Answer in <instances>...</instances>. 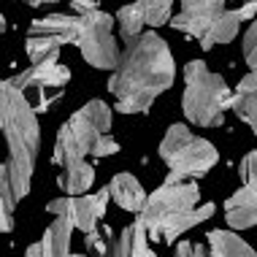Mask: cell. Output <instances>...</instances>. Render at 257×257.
<instances>
[{"instance_id":"30","label":"cell","mask_w":257,"mask_h":257,"mask_svg":"<svg viewBox=\"0 0 257 257\" xmlns=\"http://www.w3.org/2000/svg\"><path fill=\"white\" fill-rule=\"evenodd\" d=\"M233 14H235L238 22H249V25H252L257 19V3H244L241 9H233Z\"/></svg>"},{"instance_id":"24","label":"cell","mask_w":257,"mask_h":257,"mask_svg":"<svg viewBox=\"0 0 257 257\" xmlns=\"http://www.w3.org/2000/svg\"><path fill=\"white\" fill-rule=\"evenodd\" d=\"M238 179H241V187L257 192V149L254 152H246V155L241 157V163H238Z\"/></svg>"},{"instance_id":"14","label":"cell","mask_w":257,"mask_h":257,"mask_svg":"<svg viewBox=\"0 0 257 257\" xmlns=\"http://www.w3.org/2000/svg\"><path fill=\"white\" fill-rule=\"evenodd\" d=\"M225 222L233 230L257 227V192L246 190V187H238V190L225 200Z\"/></svg>"},{"instance_id":"19","label":"cell","mask_w":257,"mask_h":257,"mask_svg":"<svg viewBox=\"0 0 257 257\" xmlns=\"http://www.w3.org/2000/svg\"><path fill=\"white\" fill-rule=\"evenodd\" d=\"M214 211H217V206H214V203H200L198 208H192V211H187V214H182V217L173 219L171 225L163 230L160 241H163V244H171V241H176L179 235L187 233L190 227H195V225H200V222L211 219V217H214Z\"/></svg>"},{"instance_id":"18","label":"cell","mask_w":257,"mask_h":257,"mask_svg":"<svg viewBox=\"0 0 257 257\" xmlns=\"http://www.w3.org/2000/svg\"><path fill=\"white\" fill-rule=\"evenodd\" d=\"M116 257H157L149 249V235L138 219H133L119 233V238H116Z\"/></svg>"},{"instance_id":"13","label":"cell","mask_w":257,"mask_h":257,"mask_svg":"<svg viewBox=\"0 0 257 257\" xmlns=\"http://www.w3.org/2000/svg\"><path fill=\"white\" fill-rule=\"evenodd\" d=\"M108 198L114 200L116 206L122 208V211H130V214H141L144 206H147V190L141 187V182L133 176V173H116V176H111L108 182Z\"/></svg>"},{"instance_id":"32","label":"cell","mask_w":257,"mask_h":257,"mask_svg":"<svg viewBox=\"0 0 257 257\" xmlns=\"http://www.w3.org/2000/svg\"><path fill=\"white\" fill-rule=\"evenodd\" d=\"M3 33H6V17L0 14V36H3Z\"/></svg>"},{"instance_id":"7","label":"cell","mask_w":257,"mask_h":257,"mask_svg":"<svg viewBox=\"0 0 257 257\" xmlns=\"http://www.w3.org/2000/svg\"><path fill=\"white\" fill-rule=\"evenodd\" d=\"M81 38L79 44H76V49L81 52V57L84 62H89L92 68H98V71H111L114 73V68L119 65V44H116L114 38V25L116 19L106 14L103 9L98 11H89V14H81Z\"/></svg>"},{"instance_id":"16","label":"cell","mask_w":257,"mask_h":257,"mask_svg":"<svg viewBox=\"0 0 257 257\" xmlns=\"http://www.w3.org/2000/svg\"><path fill=\"white\" fill-rule=\"evenodd\" d=\"M233 111L241 122L249 124V130L257 138V76L254 73H246L238 81V87L233 92Z\"/></svg>"},{"instance_id":"11","label":"cell","mask_w":257,"mask_h":257,"mask_svg":"<svg viewBox=\"0 0 257 257\" xmlns=\"http://www.w3.org/2000/svg\"><path fill=\"white\" fill-rule=\"evenodd\" d=\"M81 17L76 14H46V17L33 19L30 27H27V38H38V41H49L54 46H65V44H79L81 38Z\"/></svg>"},{"instance_id":"10","label":"cell","mask_w":257,"mask_h":257,"mask_svg":"<svg viewBox=\"0 0 257 257\" xmlns=\"http://www.w3.org/2000/svg\"><path fill=\"white\" fill-rule=\"evenodd\" d=\"M227 11V6L222 0H184L179 14L171 17V27L190 38H203L222 14Z\"/></svg>"},{"instance_id":"33","label":"cell","mask_w":257,"mask_h":257,"mask_svg":"<svg viewBox=\"0 0 257 257\" xmlns=\"http://www.w3.org/2000/svg\"><path fill=\"white\" fill-rule=\"evenodd\" d=\"M73 257H89V254H84V252H81V254H73Z\"/></svg>"},{"instance_id":"29","label":"cell","mask_w":257,"mask_h":257,"mask_svg":"<svg viewBox=\"0 0 257 257\" xmlns=\"http://www.w3.org/2000/svg\"><path fill=\"white\" fill-rule=\"evenodd\" d=\"M14 230V206H9L0 198V233H11Z\"/></svg>"},{"instance_id":"12","label":"cell","mask_w":257,"mask_h":257,"mask_svg":"<svg viewBox=\"0 0 257 257\" xmlns=\"http://www.w3.org/2000/svg\"><path fill=\"white\" fill-rule=\"evenodd\" d=\"M71 235L73 225L65 217H54L52 225L44 230L38 244L27 246L25 257H73L71 252Z\"/></svg>"},{"instance_id":"26","label":"cell","mask_w":257,"mask_h":257,"mask_svg":"<svg viewBox=\"0 0 257 257\" xmlns=\"http://www.w3.org/2000/svg\"><path fill=\"white\" fill-rule=\"evenodd\" d=\"M173 257H208V246L198 244V241H179Z\"/></svg>"},{"instance_id":"21","label":"cell","mask_w":257,"mask_h":257,"mask_svg":"<svg viewBox=\"0 0 257 257\" xmlns=\"http://www.w3.org/2000/svg\"><path fill=\"white\" fill-rule=\"evenodd\" d=\"M114 19H116V27H119V36L124 38V44L147 33V30H144V27H147V22H144L141 0H138V3H127V6H122V9L114 14Z\"/></svg>"},{"instance_id":"22","label":"cell","mask_w":257,"mask_h":257,"mask_svg":"<svg viewBox=\"0 0 257 257\" xmlns=\"http://www.w3.org/2000/svg\"><path fill=\"white\" fill-rule=\"evenodd\" d=\"M87 254L92 257H116V238L111 235L108 227H95L92 233H87Z\"/></svg>"},{"instance_id":"17","label":"cell","mask_w":257,"mask_h":257,"mask_svg":"<svg viewBox=\"0 0 257 257\" xmlns=\"http://www.w3.org/2000/svg\"><path fill=\"white\" fill-rule=\"evenodd\" d=\"M208 241V254L217 257H257V249H252L233 230H208L206 233Z\"/></svg>"},{"instance_id":"25","label":"cell","mask_w":257,"mask_h":257,"mask_svg":"<svg viewBox=\"0 0 257 257\" xmlns=\"http://www.w3.org/2000/svg\"><path fill=\"white\" fill-rule=\"evenodd\" d=\"M241 52H244V60L249 65V73L257 76V19L246 27L244 38H241Z\"/></svg>"},{"instance_id":"4","label":"cell","mask_w":257,"mask_h":257,"mask_svg":"<svg viewBox=\"0 0 257 257\" xmlns=\"http://www.w3.org/2000/svg\"><path fill=\"white\" fill-rule=\"evenodd\" d=\"M111 108L106 106V100H89L79 111H73L71 119L57 130L54 138V152L52 160L57 168H65L71 163H79L87 155H92L95 144L103 136H108L111 130Z\"/></svg>"},{"instance_id":"15","label":"cell","mask_w":257,"mask_h":257,"mask_svg":"<svg viewBox=\"0 0 257 257\" xmlns=\"http://www.w3.org/2000/svg\"><path fill=\"white\" fill-rule=\"evenodd\" d=\"M92 182H95V168L87 163V160L65 165V168H60V173H57V187L62 190L65 198L87 195V190L92 187Z\"/></svg>"},{"instance_id":"8","label":"cell","mask_w":257,"mask_h":257,"mask_svg":"<svg viewBox=\"0 0 257 257\" xmlns=\"http://www.w3.org/2000/svg\"><path fill=\"white\" fill-rule=\"evenodd\" d=\"M71 79V71H68L62 62L57 65H30L25 68L22 73H17L11 79V84L19 89V92L27 98V103L33 106V111H46L52 108V103H57L62 95H65V84Z\"/></svg>"},{"instance_id":"9","label":"cell","mask_w":257,"mask_h":257,"mask_svg":"<svg viewBox=\"0 0 257 257\" xmlns=\"http://www.w3.org/2000/svg\"><path fill=\"white\" fill-rule=\"evenodd\" d=\"M108 190L92 192V195H81V198H54L46 203V211L52 217H65L68 222L73 225V230H81V233H92L98 227V222L106 217V206H108Z\"/></svg>"},{"instance_id":"5","label":"cell","mask_w":257,"mask_h":257,"mask_svg":"<svg viewBox=\"0 0 257 257\" xmlns=\"http://www.w3.org/2000/svg\"><path fill=\"white\" fill-rule=\"evenodd\" d=\"M157 152H160V160L168 165V176L187 179V182L206 176L219 163L217 147L211 141H206L203 136H195L184 122H173L165 130Z\"/></svg>"},{"instance_id":"20","label":"cell","mask_w":257,"mask_h":257,"mask_svg":"<svg viewBox=\"0 0 257 257\" xmlns=\"http://www.w3.org/2000/svg\"><path fill=\"white\" fill-rule=\"evenodd\" d=\"M238 19H235V14L227 9L225 14H222V17L217 19V22H214L211 27H208V33L203 38L198 41L200 44V49L203 52H211L214 46H222V44H230V41L238 36Z\"/></svg>"},{"instance_id":"27","label":"cell","mask_w":257,"mask_h":257,"mask_svg":"<svg viewBox=\"0 0 257 257\" xmlns=\"http://www.w3.org/2000/svg\"><path fill=\"white\" fill-rule=\"evenodd\" d=\"M0 198H3L9 206L17 208V192H14L11 173H9V168H6V163H0Z\"/></svg>"},{"instance_id":"34","label":"cell","mask_w":257,"mask_h":257,"mask_svg":"<svg viewBox=\"0 0 257 257\" xmlns=\"http://www.w3.org/2000/svg\"><path fill=\"white\" fill-rule=\"evenodd\" d=\"M208 257H217V254H208Z\"/></svg>"},{"instance_id":"1","label":"cell","mask_w":257,"mask_h":257,"mask_svg":"<svg viewBox=\"0 0 257 257\" xmlns=\"http://www.w3.org/2000/svg\"><path fill=\"white\" fill-rule=\"evenodd\" d=\"M176 79V60L160 33L149 30L127 41L119 65L108 79V92L114 95V108L119 114H147L163 92H168Z\"/></svg>"},{"instance_id":"2","label":"cell","mask_w":257,"mask_h":257,"mask_svg":"<svg viewBox=\"0 0 257 257\" xmlns=\"http://www.w3.org/2000/svg\"><path fill=\"white\" fill-rule=\"evenodd\" d=\"M0 133L9 149L6 168L11 173L17 200H22L33 184V171H36L41 147V124L38 114L33 111L25 95L11 84V79L0 81Z\"/></svg>"},{"instance_id":"6","label":"cell","mask_w":257,"mask_h":257,"mask_svg":"<svg viewBox=\"0 0 257 257\" xmlns=\"http://www.w3.org/2000/svg\"><path fill=\"white\" fill-rule=\"evenodd\" d=\"M198 206H200V190L195 182L165 176V182L147 198V206H144V211L136 219L141 222V227L147 230L152 241H160L163 230L173 219Z\"/></svg>"},{"instance_id":"3","label":"cell","mask_w":257,"mask_h":257,"mask_svg":"<svg viewBox=\"0 0 257 257\" xmlns=\"http://www.w3.org/2000/svg\"><path fill=\"white\" fill-rule=\"evenodd\" d=\"M233 108V89L219 73L208 71L203 60H190L184 65L182 111L184 119L198 127H222L225 114Z\"/></svg>"},{"instance_id":"23","label":"cell","mask_w":257,"mask_h":257,"mask_svg":"<svg viewBox=\"0 0 257 257\" xmlns=\"http://www.w3.org/2000/svg\"><path fill=\"white\" fill-rule=\"evenodd\" d=\"M141 11H144V22L149 27H163L171 25L173 3L171 0H141Z\"/></svg>"},{"instance_id":"28","label":"cell","mask_w":257,"mask_h":257,"mask_svg":"<svg viewBox=\"0 0 257 257\" xmlns=\"http://www.w3.org/2000/svg\"><path fill=\"white\" fill-rule=\"evenodd\" d=\"M119 152V144H116V138H111V133L108 136H103L98 144H95V149H92V155L95 157H111V155H116Z\"/></svg>"},{"instance_id":"31","label":"cell","mask_w":257,"mask_h":257,"mask_svg":"<svg viewBox=\"0 0 257 257\" xmlns=\"http://www.w3.org/2000/svg\"><path fill=\"white\" fill-rule=\"evenodd\" d=\"M71 9L76 11V17H81V14H89V11H98L100 6H98V3H92V0H73V3H71Z\"/></svg>"}]
</instances>
